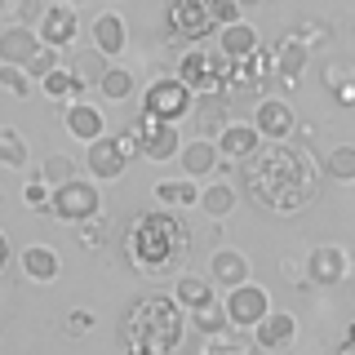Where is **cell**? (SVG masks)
<instances>
[{
  "mask_svg": "<svg viewBox=\"0 0 355 355\" xmlns=\"http://www.w3.org/2000/svg\"><path fill=\"white\" fill-rule=\"evenodd\" d=\"M58 271H62V262L49 244H27V249H22V275H27V280L49 284V280H58Z\"/></svg>",
  "mask_w": 355,
  "mask_h": 355,
  "instance_id": "cell-21",
  "label": "cell"
},
{
  "mask_svg": "<svg viewBox=\"0 0 355 355\" xmlns=\"http://www.w3.org/2000/svg\"><path fill=\"white\" fill-rule=\"evenodd\" d=\"M293 338H297V320L288 315V311H266V315L253 324V342H258L262 351H288L293 347Z\"/></svg>",
  "mask_w": 355,
  "mask_h": 355,
  "instance_id": "cell-11",
  "label": "cell"
},
{
  "mask_svg": "<svg viewBox=\"0 0 355 355\" xmlns=\"http://www.w3.org/2000/svg\"><path fill=\"white\" fill-rule=\"evenodd\" d=\"M218 49L227 53L231 62L240 58H253L258 53V27H249V22H227V27H218Z\"/></svg>",
  "mask_w": 355,
  "mask_h": 355,
  "instance_id": "cell-17",
  "label": "cell"
},
{
  "mask_svg": "<svg viewBox=\"0 0 355 355\" xmlns=\"http://www.w3.org/2000/svg\"><path fill=\"white\" fill-rule=\"evenodd\" d=\"M324 178H333L338 187L355 182V147H333L324 155Z\"/></svg>",
  "mask_w": 355,
  "mask_h": 355,
  "instance_id": "cell-28",
  "label": "cell"
},
{
  "mask_svg": "<svg viewBox=\"0 0 355 355\" xmlns=\"http://www.w3.org/2000/svg\"><path fill=\"white\" fill-rule=\"evenodd\" d=\"M191 116H196V129H200V138H218V133L231 125L227 107H222L214 94H209V98H200V103L191 107Z\"/></svg>",
  "mask_w": 355,
  "mask_h": 355,
  "instance_id": "cell-24",
  "label": "cell"
},
{
  "mask_svg": "<svg viewBox=\"0 0 355 355\" xmlns=\"http://www.w3.org/2000/svg\"><path fill=\"white\" fill-rule=\"evenodd\" d=\"M98 320H94V311H85V306H76V311H67V320H62V333L67 338H85L89 329H94Z\"/></svg>",
  "mask_w": 355,
  "mask_h": 355,
  "instance_id": "cell-40",
  "label": "cell"
},
{
  "mask_svg": "<svg viewBox=\"0 0 355 355\" xmlns=\"http://www.w3.org/2000/svg\"><path fill=\"white\" fill-rule=\"evenodd\" d=\"M125 355H169V351H155V347H125Z\"/></svg>",
  "mask_w": 355,
  "mask_h": 355,
  "instance_id": "cell-44",
  "label": "cell"
},
{
  "mask_svg": "<svg viewBox=\"0 0 355 355\" xmlns=\"http://www.w3.org/2000/svg\"><path fill=\"white\" fill-rule=\"evenodd\" d=\"M125 347H155V351H178L182 342V306L164 293H147L129 306L125 324H120Z\"/></svg>",
  "mask_w": 355,
  "mask_h": 355,
  "instance_id": "cell-3",
  "label": "cell"
},
{
  "mask_svg": "<svg viewBox=\"0 0 355 355\" xmlns=\"http://www.w3.org/2000/svg\"><path fill=\"white\" fill-rule=\"evenodd\" d=\"M306 275H311V284H342L351 275L347 249H342V244H320V249H311Z\"/></svg>",
  "mask_w": 355,
  "mask_h": 355,
  "instance_id": "cell-10",
  "label": "cell"
},
{
  "mask_svg": "<svg viewBox=\"0 0 355 355\" xmlns=\"http://www.w3.org/2000/svg\"><path fill=\"white\" fill-rule=\"evenodd\" d=\"M178 80L191 89V94H218V89H222V76H218L214 58L200 53V49H187L182 53V62H178Z\"/></svg>",
  "mask_w": 355,
  "mask_h": 355,
  "instance_id": "cell-12",
  "label": "cell"
},
{
  "mask_svg": "<svg viewBox=\"0 0 355 355\" xmlns=\"http://www.w3.org/2000/svg\"><path fill=\"white\" fill-rule=\"evenodd\" d=\"M209 9H214V18H218V27H227V22H240V0H209Z\"/></svg>",
  "mask_w": 355,
  "mask_h": 355,
  "instance_id": "cell-41",
  "label": "cell"
},
{
  "mask_svg": "<svg viewBox=\"0 0 355 355\" xmlns=\"http://www.w3.org/2000/svg\"><path fill=\"white\" fill-rule=\"evenodd\" d=\"M227 324L231 329H253L258 320L271 311V297H266V288L262 284H253V280H244L236 288H227Z\"/></svg>",
  "mask_w": 355,
  "mask_h": 355,
  "instance_id": "cell-7",
  "label": "cell"
},
{
  "mask_svg": "<svg viewBox=\"0 0 355 355\" xmlns=\"http://www.w3.org/2000/svg\"><path fill=\"white\" fill-rule=\"evenodd\" d=\"M40 44H53V49H67V44L76 40V31H80V22H76V9L71 5H49L40 14Z\"/></svg>",
  "mask_w": 355,
  "mask_h": 355,
  "instance_id": "cell-13",
  "label": "cell"
},
{
  "mask_svg": "<svg viewBox=\"0 0 355 355\" xmlns=\"http://www.w3.org/2000/svg\"><path fill=\"white\" fill-rule=\"evenodd\" d=\"M191 249V231L187 222L178 218V209H160V214H138L129 222V236H125V258L133 271H147V275H164L173 271L178 258H187Z\"/></svg>",
  "mask_w": 355,
  "mask_h": 355,
  "instance_id": "cell-2",
  "label": "cell"
},
{
  "mask_svg": "<svg viewBox=\"0 0 355 355\" xmlns=\"http://www.w3.org/2000/svg\"><path fill=\"white\" fill-rule=\"evenodd\" d=\"M191 107H196V94L178 80V76H160V80H151L147 94H142V111L169 120V125H178V120H182Z\"/></svg>",
  "mask_w": 355,
  "mask_h": 355,
  "instance_id": "cell-4",
  "label": "cell"
},
{
  "mask_svg": "<svg viewBox=\"0 0 355 355\" xmlns=\"http://www.w3.org/2000/svg\"><path fill=\"white\" fill-rule=\"evenodd\" d=\"M22 200H27L36 214H49V200H53V187L44 182V178H36V182H27L22 187Z\"/></svg>",
  "mask_w": 355,
  "mask_h": 355,
  "instance_id": "cell-38",
  "label": "cell"
},
{
  "mask_svg": "<svg viewBox=\"0 0 355 355\" xmlns=\"http://www.w3.org/2000/svg\"><path fill=\"white\" fill-rule=\"evenodd\" d=\"M5 262H9V240H5V231H0V271H5Z\"/></svg>",
  "mask_w": 355,
  "mask_h": 355,
  "instance_id": "cell-45",
  "label": "cell"
},
{
  "mask_svg": "<svg viewBox=\"0 0 355 355\" xmlns=\"http://www.w3.org/2000/svg\"><path fill=\"white\" fill-rule=\"evenodd\" d=\"M280 355H284V351H280Z\"/></svg>",
  "mask_w": 355,
  "mask_h": 355,
  "instance_id": "cell-51",
  "label": "cell"
},
{
  "mask_svg": "<svg viewBox=\"0 0 355 355\" xmlns=\"http://www.w3.org/2000/svg\"><path fill=\"white\" fill-rule=\"evenodd\" d=\"M333 355H355V342H342V347L333 351Z\"/></svg>",
  "mask_w": 355,
  "mask_h": 355,
  "instance_id": "cell-46",
  "label": "cell"
},
{
  "mask_svg": "<svg viewBox=\"0 0 355 355\" xmlns=\"http://www.w3.org/2000/svg\"><path fill=\"white\" fill-rule=\"evenodd\" d=\"M209 280L214 288H236L249 280V258H244L240 249H214V258H209Z\"/></svg>",
  "mask_w": 355,
  "mask_h": 355,
  "instance_id": "cell-14",
  "label": "cell"
},
{
  "mask_svg": "<svg viewBox=\"0 0 355 355\" xmlns=\"http://www.w3.org/2000/svg\"><path fill=\"white\" fill-rule=\"evenodd\" d=\"M182 173L187 178H209L218 169V160H222V151H218V142L214 138H196V142H187L182 151Z\"/></svg>",
  "mask_w": 355,
  "mask_h": 355,
  "instance_id": "cell-20",
  "label": "cell"
},
{
  "mask_svg": "<svg viewBox=\"0 0 355 355\" xmlns=\"http://www.w3.org/2000/svg\"><path fill=\"white\" fill-rule=\"evenodd\" d=\"M200 209H205L209 218H227L231 209H236V187H227V182L205 187V191H200Z\"/></svg>",
  "mask_w": 355,
  "mask_h": 355,
  "instance_id": "cell-30",
  "label": "cell"
},
{
  "mask_svg": "<svg viewBox=\"0 0 355 355\" xmlns=\"http://www.w3.org/2000/svg\"><path fill=\"white\" fill-rule=\"evenodd\" d=\"M76 169H80V164H76L71 155H49V160L40 164V178L49 187H62V182H71V178H76Z\"/></svg>",
  "mask_w": 355,
  "mask_h": 355,
  "instance_id": "cell-33",
  "label": "cell"
},
{
  "mask_svg": "<svg viewBox=\"0 0 355 355\" xmlns=\"http://www.w3.org/2000/svg\"><path fill=\"white\" fill-rule=\"evenodd\" d=\"M253 129H258L266 142H288V133L297 129V116L284 98H262L258 111H253Z\"/></svg>",
  "mask_w": 355,
  "mask_h": 355,
  "instance_id": "cell-9",
  "label": "cell"
},
{
  "mask_svg": "<svg viewBox=\"0 0 355 355\" xmlns=\"http://www.w3.org/2000/svg\"><path fill=\"white\" fill-rule=\"evenodd\" d=\"M214 297H218V288H214V280H209V275L187 271V275H178V280H173V302H178V306H187V311L214 302Z\"/></svg>",
  "mask_w": 355,
  "mask_h": 355,
  "instance_id": "cell-22",
  "label": "cell"
},
{
  "mask_svg": "<svg viewBox=\"0 0 355 355\" xmlns=\"http://www.w3.org/2000/svg\"><path fill=\"white\" fill-rule=\"evenodd\" d=\"M71 71L80 76V85H98L103 71H107V58L98 49H89V53H80V58H71Z\"/></svg>",
  "mask_w": 355,
  "mask_h": 355,
  "instance_id": "cell-34",
  "label": "cell"
},
{
  "mask_svg": "<svg viewBox=\"0 0 355 355\" xmlns=\"http://www.w3.org/2000/svg\"><path fill=\"white\" fill-rule=\"evenodd\" d=\"M351 271H355V262H351Z\"/></svg>",
  "mask_w": 355,
  "mask_h": 355,
  "instance_id": "cell-50",
  "label": "cell"
},
{
  "mask_svg": "<svg viewBox=\"0 0 355 355\" xmlns=\"http://www.w3.org/2000/svg\"><path fill=\"white\" fill-rule=\"evenodd\" d=\"M40 89H44V98H53V103H76L85 85H80V76H76L71 67H53V71L40 80Z\"/></svg>",
  "mask_w": 355,
  "mask_h": 355,
  "instance_id": "cell-26",
  "label": "cell"
},
{
  "mask_svg": "<svg viewBox=\"0 0 355 355\" xmlns=\"http://www.w3.org/2000/svg\"><path fill=\"white\" fill-rule=\"evenodd\" d=\"M98 89H103V98H111V103H125V98H133V71H125V67H107Z\"/></svg>",
  "mask_w": 355,
  "mask_h": 355,
  "instance_id": "cell-31",
  "label": "cell"
},
{
  "mask_svg": "<svg viewBox=\"0 0 355 355\" xmlns=\"http://www.w3.org/2000/svg\"><path fill=\"white\" fill-rule=\"evenodd\" d=\"M311 58V49H302L297 40L280 36V44H275V76H284V80H297L302 76V67Z\"/></svg>",
  "mask_w": 355,
  "mask_h": 355,
  "instance_id": "cell-27",
  "label": "cell"
},
{
  "mask_svg": "<svg viewBox=\"0 0 355 355\" xmlns=\"http://www.w3.org/2000/svg\"><path fill=\"white\" fill-rule=\"evenodd\" d=\"M214 142H218V151L227 155V160H240V164H244V160H249L253 151L262 147V133L253 129V125H240V120H231V125L222 129Z\"/></svg>",
  "mask_w": 355,
  "mask_h": 355,
  "instance_id": "cell-16",
  "label": "cell"
},
{
  "mask_svg": "<svg viewBox=\"0 0 355 355\" xmlns=\"http://www.w3.org/2000/svg\"><path fill=\"white\" fill-rule=\"evenodd\" d=\"M31 5H36V0H0V31H5V27H18V22H27Z\"/></svg>",
  "mask_w": 355,
  "mask_h": 355,
  "instance_id": "cell-39",
  "label": "cell"
},
{
  "mask_svg": "<svg viewBox=\"0 0 355 355\" xmlns=\"http://www.w3.org/2000/svg\"><path fill=\"white\" fill-rule=\"evenodd\" d=\"M191 320H196V329H200V333H209V338H218V333L227 329V306H222L218 297H214V302L196 306V311H191Z\"/></svg>",
  "mask_w": 355,
  "mask_h": 355,
  "instance_id": "cell-32",
  "label": "cell"
},
{
  "mask_svg": "<svg viewBox=\"0 0 355 355\" xmlns=\"http://www.w3.org/2000/svg\"><path fill=\"white\" fill-rule=\"evenodd\" d=\"M116 147H120V155H125V160H133V155H142V142H138V133H133V129L116 133Z\"/></svg>",
  "mask_w": 355,
  "mask_h": 355,
  "instance_id": "cell-42",
  "label": "cell"
},
{
  "mask_svg": "<svg viewBox=\"0 0 355 355\" xmlns=\"http://www.w3.org/2000/svg\"><path fill=\"white\" fill-rule=\"evenodd\" d=\"M0 164L5 169H22L27 164V138L14 125H0Z\"/></svg>",
  "mask_w": 355,
  "mask_h": 355,
  "instance_id": "cell-29",
  "label": "cell"
},
{
  "mask_svg": "<svg viewBox=\"0 0 355 355\" xmlns=\"http://www.w3.org/2000/svg\"><path fill=\"white\" fill-rule=\"evenodd\" d=\"M49 218H62V222H89V218H98V187L85 182V178H71V182L53 187Z\"/></svg>",
  "mask_w": 355,
  "mask_h": 355,
  "instance_id": "cell-5",
  "label": "cell"
},
{
  "mask_svg": "<svg viewBox=\"0 0 355 355\" xmlns=\"http://www.w3.org/2000/svg\"><path fill=\"white\" fill-rule=\"evenodd\" d=\"M76 5H85V0H71V9H76Z\"/></svg>",
  "mask_w": 355,
  "mask_h": 355,
  "instance_id": "cell-49",
  "label": "cell"
},
{
  "mask_svg": "<svg viewBox=\"0 0 355 355\" xmlns=\"http://www.w3.org/2000/svg\"><path fill=\"white\" fill-rule=\"evenodd\" d=\"M288 40H297L302 49H315V44L329 40V27H324V22H315V18H302L293 31H288Z\"/></svg>",
  "mask_w": 355,
  "mask_h": 355,
  "instance_id": "cell-36",
  "label": "cell"
},
{
  "mask_svg": "<svg viewBox=\"0 0 355 355\" xmlns=\"http://www.w3.org/2000/svg\"><path fill=\"white\" fill-rule=\"evenodd\" d=\"M347 342H355V324H351V329H347Z\"/></svg>",
  "mask_w": 355,
  "mask_h": 355,
  "instance_id": "cell-48",
  "label": "cell"
},
{
  "mask_svg": "<svg viewBox=\"0 0 355 355\" xmlns=\"http://www.w3.org/2000/svg\"><path fill=\"white\" fill-rule=\"evenodd\" d=\"M85 164H89V173L94 178H120L125 173V155H120V147H116V138H98V142H89V155H85Z\"/></svg>",
  "mask_w": 355,
  "mask_h": 355,
  "instance_id": "cell-19",
  "label": "cell"
},
{
  "mask_svg": "<svg viewBox=\"0 0 355 355\" xmlns=\"http://www.w3.org/2000/svg\"><path fill=\"white\" fill-rule=\"evenodd\" d=\"M36 49H40V31H31L27 22L0 31V62H5V67H22Z\"/></svg>",
  "mask_w": 355,
  "mask_h": 355,
  "instance_id": "cell-15",
  "label": "cell"
},
{
  "mask_svg": "<svg viewBox=\"0 0 355 355\" xmlns=\"http://www.w3.org/2000/svg\"><path fill=\"white\" fill-rule=\"evenodd\" d=\"M31 76H27V67H5L0 62V89H5V94H14V98H27L31 94Z\"/></svg>",
  "mask_w": 355,
  "mask_h": 355,
  "instance_id": "cell-35",
  "label": "cell"
},
{
  "mask_svg": "<svg viewBox=\"0 0 355 355\" xmlns=\"http://www.w3.org/2000/svg\"><path fill=\"white\" fill-rule=\"evenodd\" d=\"M249 178V196L271 214H297L315 196V164L306 151L288 147V142H266L244 160Z\"/></svg>",
  "mask_w": 355,
  "mask_h": 355,
  "instance_id": "cell-1",
  "label": "cell"
},
{
  "mask_svg": "<svg viewBox=\"0 0 355 355\" xmlns=\"http://www.w3.org/2000/svg\"><path fill=\"white\" fill-rule=\"evenodd\" d=\"M89 36H94V49L103 53V58H116V53L125 49V18L120 14H98L94 27H89Z\"/></svg>",
  "mask_w": 355,
  "mask_h": 355,
  "instance_id": "cell-23",
  "label": "cell"
},
{
  "mask_svg": "<svg viewBox=\"0 0 355 355\" xmlns=\"http://www.w3.org/2000/svg\"><path fill=\"white\" fill-rule=\"evenodd\" d=\"M98 240H103V227H98L94 218H89V222H80V244H85V249H94Z\"/></svg>",
  "mask_w": 355,
  "mask_h": 355,
  "instance_id": "cell-43",
  "label": "cell"
},
{
  "mask_svg": "<svg viewBox=\"0 0 355 355\" xmlns=\"http://www.w3.org/2000/svg\"><path fill=\"white\" fill-rule=\"evenodd\" d=\"M133 133H138L147 160H173V155H178V125H169V120L142 111V116L133 120Z\"/></svg>",
  "mask_w": 355,
  "mask_h": 355,
  "instance_id": "cell-8",
  "label": "cell"
},
{
  "mask_svg": "<svg viewBox=\"0 0 355 355\" xmlns=\"http://www.w3.org/2000/svg\"><path fill=\"white\" fill-rule=\"evenodd\" d=\"M22 67H27V76H31V80H44V76H49L53 67H58V49H53V44H40V49L31 53V58L22 62Z\"/></svg>",
  "mask_w": 355,
  "mask_h": 355,
  "instance_id": "cell-37",
  "label": "cell"
},
{
  "mask_svg": "<svg viewBox=\"0 0 355 355\" xmlns=\"http://www.w3.org/2000/svg\"><path fill=\"white\" fill-rule=\"evenodd\" d=\"M62 125H67V133H71L76 142H98L107 133L103 111L89 107V103H71V107H67V116H62Z\"/></svg>",
  "mask_w": 355,
  "mask_h": 355,
  "instance_id": "cell-18",
  "label": "cell"
},
{
  "mask_svg": "<svg viewBox=\"0 0 355 355\" xmlns=\"http://www.w3.org/2000/svg\"><path fill=\"white\" fill-rule=\"evenodd\" d=\"M155 200H160V209H191V205H200V187H196V178L155 182Z\"/></svg>",
  "mask_w": 355,
  "mask_h": 355,
  "instance_id": "cell-25",
  "label": "cell"
},
{
  "mask_svg": "<svg viewBox=\"0 0 355 355\" xmlns=\"http://www.w3.org/2000/svg\"><path fill=\"white\" fill-rule=\"evenodd\" d=\"M218 18L209 0H169V36L173 40H205L214 36Z\"/></svg>",
  "mask_w": 355,
  "mask_h": 355,
  "instance_id": "cell-6",
  "label": "cell"
},
{
  "mask_svg": "<svg viewBox=\"0 0 355 355\" xmlns=\"http://www.w3.org/2000/svg\"><path fill=\"white\" fill-rule=\"evenodd\" d=\"M222 355H249V351H240V347H231V351H222Z\"/></svg>",
  "mask_w": 355,
  "mask_h": 355,
  "instance_id": "cell-47",
  "label": "cell"
}]
</instances>
